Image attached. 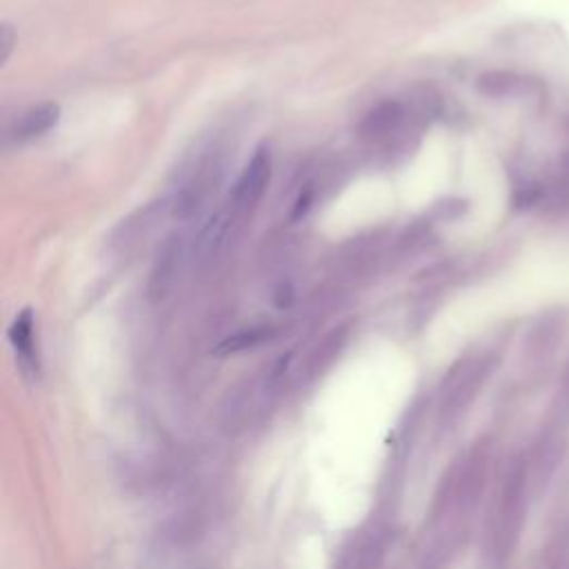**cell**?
Segmentation results:
<instances>
[{
	"label": "cell",
	"mask_w": 569,
	"mask_h": 569,
	"mask_svg": "<svg viewBox=\"0 0 569 569\" xmlns=\"http://www.w3.org/2000/svg\"><path fill=\"white\" fill-rule=\"evenodd\" d=\"M270 176H272V157H270V149L265 147H258L253 151L251 161L247 163V168L243 170L232 200H234V210L236 212H247L251 207L263 198L268 185H270Z\"/></svg>",
	"instance_id": "obj_1"
},
{
	"label": "cell",
	"mask_w": 569,
	"mask_h": 569,
	"mask_svg": "<svg viewBox=\"0 0 569 569\" xmlns=\"http://www.w3.org/2000/svg\"><path fill=\"white\" fill-rule=\"evenodd\" d=\"M178 265H181V238L170 236L163 247L159 249L157 261H153L151 276H149V296L151 298H163L170 287L174 285L178 276Z\"/></svg>",
	"instance_id": "obj_2"
},
{
	"label": "cell",
	"mask_w": 569,
	"mask_h": 569,
	"mask_svg": "<svg viewBox=\"0 0 569 569\" xmlns=\"http://www.w3.org/2000/svg\"><path fill=\"white\" fill-rule=\"evenodd\" d=\"M10 343L18 356L21 370L25 376H38V351H36V338H34V312L32 309H23V312L14 319L10 327Z\"/></svg>",
	"instance_id": "obj_3"
},
{
	"label": "cell",
	"mask_w": 569,
	"mask_h": 569,
	"mask_svg": "<svg viewBox=\"0 0 569 569\" xmlns=\"http://www.w3.org/2000/svg\"><path fill=\"white\" fill-rule=\"evenodd\" d=\"M230 232H232V214L230 212H219L210 221H207L205 227L200 230L198 238H196V245H194L196 263L214 261V258L221 253V249L225 247Z\"/></svg>",
	"instance_id": "obj_4"
},
{
	"label": "cell",
	"mask_w": 569,
	"mask_h": 569,
	"mask_svg": "<svg viewBox=\"0 0 569 569\" xmlns=\"http://www.w3.org/2000/svg\"><path fill=\"white\" fill-rule=\"evenodd\" d=\"M59 121H61V108L57 102H42V106H36L21 116L12 134L18 143H27L45 136L49 129H54Z\"/></svg>",
	"instance_id": "obj_5"
},
{
	"label": "cell",
	"mask_w": 569,
	"mask_h": 569,
	"mask_svg": "<svg viewBox=\"0 0 569 569\" xmlns=\"http://www.w3.org/2000/svg\"><path fill=\"white\" fill-rule=\"evenodd\" d=\"M403 106L398 100H383L381 106H376L360 125V134L370 140H381L387 138L392 132L398 129L403 123Z\"/></svg>",
	"instance_id": "obj_6"
},
{
	"label": "cell",
	"mask_w": 569,
	"mask_h": 569,
	"mask_svg": "<svg viewBox=\"0 0 569 569\" xmlns=\"http://www.w3.org/2000/svg\"><path fill=\"white\" fill-rule=\"evenodd\" d=\"M270 334H272V332H270L268 327H253V330L238 332V334L225 338V341L217 347V354L227 356V354L245 351V349H249V347H256V345H261L263 341H268Z\"/></svg>",
	"instance_id": "obj_7"
},
{
	"label": "cell",
	"mask_w": 569,
	"mask_h": 569,
	"mask_svg": "<svg viewBox=\"0 0 569 569\" xmlns=\"http://www.w3.org/2000/svg\"><path fill=\"white\" fill-rule=\"evenodd\" d=\"M312 205H314V189L307 185V187H305V189L300 191V196L296 198V202H294V212H292V221L296 223V221L305 219V217H307V212H309V210H312Z\"/></svg>",
	"instance_id": "obj_8"
},
{
	"label": "cell",
	"mask_w": 569,
	"mask_h": 569,
	"mask_svg": "<svg viewBox=\"0 0 569 569\" xmlns=\"http://www.w3.org/2000/svg\"><path fill=\"white\" fill-rule=\"evenodd\" d=\"M14 40H16V36H14V29H12L10 25L0 27V61H3V63H5V61L10 59V54H12Z\"/></svg>",
	"instance_id": "obj_9"
},
{
	"label": "cell",
	"mask_w": 569,
	"mask_h": 569,
	"mask_svg": "<svg viewBox=\"0 0 569 569\" xmlns=\"http://www.w3.org/2000/svg\"><path fill=\"white\" fill-rule=\"evenodd\" d=\"M276 302L279 307H285L292 302V287L289 285H281L279 292H276Z\"/></svg>",
	"instance_id": "obj_10"
}]
</instances>
